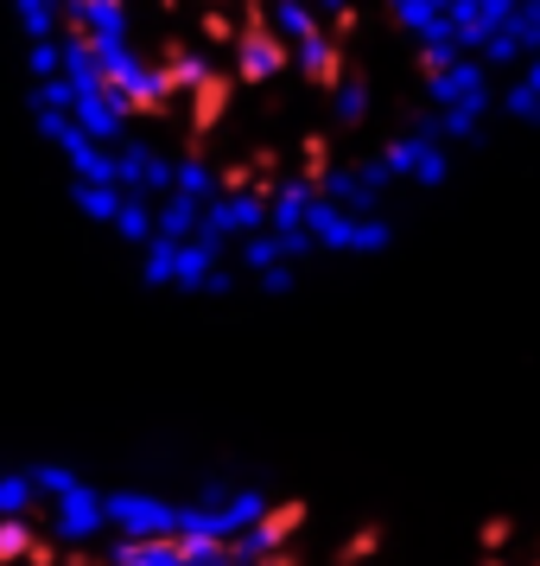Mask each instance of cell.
<instances>
[{
    "instance_id": "cell-1",
    "label": "cell",
    "mask_w": 540,
    "mask_h": 566,
    "mask_svg": "<svg viewBox=\"0 0 540 566\" xmlns=\"http://www.w3.org/2000/svg\"><path fill=\"white\" fill-rule=\"evenodd\" d=\"M103 510H108V535L115 541H159V535H179L184 496L140 490V484H108Z\"/></svg>"
}]
</instances>
